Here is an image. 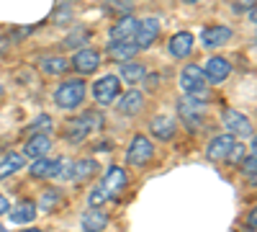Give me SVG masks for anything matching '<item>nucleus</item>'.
Returning a JSON list of instances; mask_svg holds the SVG:
<instances>
[{
  "mask_svg": "<svg viewBox=\"0 0 257 232\" xmlns=\"http://www.w3.org/2000/svg\"><path fill=\"white\" fill-rule=\"evenodd\" d=\"M137 24H139V21H137V18H132V16H123V18H118L116 24H113V29H111V41H121V39L134 36Z\"/></svg>",
  "mask_w": 257,
  "mask_h": 232,
  "instance_id": "4be33fe9",
  "label": "nucleus"
},
{
  "mask_svg": "<svg viewBox=\"0 0 257 232\" xmlns=\"http://www.w3.org/2000/svg\"><path fill=\"white\" fill-rule=\"evenodd\" d=\"M52 163H54V160H49L47 155L34 158V163H31V168H29V173H31L34 178H49V173H52Z\"/></svg>",
  "mask_w": 257,
  "mask_h": 232,
  "instance_id": "a878e982",
  "label": "nucleus"
},
{
  "mask_svg": "<svg viewBox=\"0 0 257 232\" xmlns=\"http://www.w3.org/2000/svg\"><path fill=\"white\" fill-rule=\"evenodd\" d=\"M139 52L137 41H128V39H121V41H113L108 47V57L116 59V62H123V59H134Z\"/></svg>",
  "mask_w": 257,
  "mask_h": 232,
  "instance_id": "f3484780",
  "label": "nucleus"
},
{
  "mask_svg": "<svg viewBox=\"0 0 257 232\" xmlns=\"http://www.w3.org/2000/svg\"><path fill=\"white\" fill-rule=\"evenodd\" d=\"M39 67L44 70L47 75H62V72H67L70 62L64 59V57H59V54H49V57H41L39 59Z\"/></svg>",
  "mask_w": 257,
  "mask_h": 232,
  "instance_id": "b1692460",
  "label": "nucleus"
},
{
  "mask_svg": "<svg viewBox=\"0 0 257 232\" xmlns=\"http://www.w3.org/2000/svg\"><path fill=\"white\" fill-rule=\"evenodd\" d=\"M82 229H88V232H98V229H103L105 224H108V214L105 212H100V209H88V212L82 214Z\"/></svg>",
  "mask_w": 257,
  "mask_h": 232,
  "instance_id": "5701e85b",
  "label": "nucleus"
},
{
  "mask_svg": "<svg viewBox=\"0 0 257 232\" xmlns=\"http://www.w3.org/2000/svg\"><path fill=\"white\" fill-rule=\"evenodd\" d=\"M203 75H206V80H211V83H221V80H226V78L231 75V62H229L226 57H211V59L206 62Z\"/></svg>",
  "mask_w": 257,
  "mask_h": 232,
  "instance_id": "f8f14e48",
  "label": "nucleus"
},
{
  "mask_svg": "<svg viewBox=\"0 0 257 232\" xmlns=\"http://www.w3.org/2000/svg\"><path fill=\"white\" fill-rule=\"evenodd\" d=\"M149 129H152V134L157 139H173L175 137V119L170 116H155L152 121H149Z\"/></svg>",
  "mask_w": 257,
  "mask_h": 232,
  "instance_id": "6ab92c4d",
  "label": "nucleus"
},
{
  "mask_svg": "<svg viewBox=\"0 0 257 232\" xmlns=\"http://www.w3.org/2000/svg\"><path fill=\"white\" fill-rule=\"evenodd\" d=\"M54 101L59 109H77L85 101V83L82 80H67L54 91Z\"/></svg>",
  "mask_w": 257,
  "mask_h": 232,
  "instance_id": "7ed1b4c3",
  "label": "nucleus"
},
{
  "mask_svg": "<svg viewBox=\"0 0 257 232\" xmlns=\"http://www.w3.org/2000/svg\"><path fill=\"white\" fill-rule=\"evenodd\" d=\"M93 96L95 101L100 103V106H108V103L116 101L118 96V78L116 75H103L95 80V86H93Z\"/></svg>",
  "mask_w": 257,
  "mask_h": 232,
  "instance_id": "6e6552de",
  "label": "nucleus"
},
{
  "mask_svg": "<svg viewBox=\"0 0 257 232\" xmlns=\"http://www.w3.org/2000/svg\"><path fill=\"white\" fill-rule=\"evenodd\" d=\"M152 155H155V147L149 142V137L137 134L132 139V144H128V150H126V163L128 165H147L152 160Z\"/></svg>",
  "mask_w": 257,
  "mask_h": 232,
  "instance_id": "39448f33",
  "label": "nucleus"
},
{
  "mask_svg": "<svg viewBox=\"0 0 257 232\" xmlns=\"http://www.w3.org/2000/svg\"><path fill=\"white\" fill-rule=\"evenodd\" d=\"M49 150H52V139H49L47 134L36 132V134L26 142V147H24V155H26V158H41V155H47Z\"/></svg>",
  "mask_w": 257,
  "mask_h": 232,
  "instance_id": "a211bd4d",
  "label": "nucleus"
},
{
  "mask_svg": "<svg viewBox=\"0 0 257 232\" xmlns=\"http://www.w3.org/2000/svg\"><path fill=\"white\" fill-rule=\"evenodd\" d=\"M100 65V54L93 52V49H80L75 57H72V67L80 72V75H90L95 72Z\"/></svg>",
  "mask_w": 257,
  "mask_h": 232,
  "instance_id": "ddd939ff",
  "label": "nucleus"
},
{
  "mask_svg": "<svg viewBox=\"0 0 257 232\" xmlns=\"http://www.w3.org/2000/svg\"><path fill=\"white\" fill-rule=\"evenodd\" d=\"M126 183H128V176H126V171L123 168H118V165H111L108 171H105V176H103V181H100V186L108 191V196L113 199V196H118L123 188H126Z\"/></svg>",
  "mask_w": 257,
  "mask_h": 232,
  "instance_id": "9d476101",
  "label": "nucleus"
},
{
  "mask_svg": "<svg viewBox=\"0 0 257 232\" xmlns=\"http://www.w3.org/2000/svg\"><path fill=\"white\" fill-rule=\"evenodd\" d=\"M118 70H121V78L128 83V86H137V83H142L147 78V67L137 59H123L118 65Z\"/></svg>",
  "mask_w": 257,
  "mask_h": 232,
  "instance_id": "2eb2a0df",
  "label": "nucleus"
},
{
  "mask_svg": "<svg viewBox=\"0 0 257 232\" xmlns=\"http://www.w3.org/2000/svg\"><path fill=\"white\" fill-rule=\"evenodd\" d=\"M90 34L88 31H85V29H75L67 39H64V47H70V49H75V47H80V41H85V39H88Z\"/></svg>",
  "mask_w": 257,
  "mask_h": 232,
  "instance_id": "7c9ffc66",
  "label": "nucleus"
},
{
  "mask_svg": "<svg viewBox=\"0 0 257 232\" xmlns=\"http://www.w3.org/2000/svg\"><path fill=\"white\" fill-rule=\"evenodd\" d=\"M142 106H144V96L139 93V91H128V93H123L121 98H118V114H123V116H134V114H139L142 111Z\"/></svg>",
  "mask_w": 257,
  "mask_h": 232,
  "instance_id": "dca6fc26",
  "label": "nucleus"
},
{
  "mask_svg": "<svg viewBox=\"0 0 257 232\" xmlns=\"http://www.w3.org/2000/svg\"><path fill=\"white\" fill-rule=\"evenodd\" d=\"M0 93H3V88H0Z\"/></svg>",
  "mask_w": 257,
  "mask_h": 232,
  "instance_id": "e433bc0d",
  "label": "nucleus"
},
{
  "mask_svg": "<svg viewBox=\"0 0 257 232\" xmlns=\"http://www.w3.org/2000/svg\"><path fill=\"white\" fill-rule=\"evenodd\" d=\"M0 52H3V39H0Z\"/></svg>",
  "mask_w": 257,
  "mask_h": 232,
  "instance_id": "c9c22d12",
  "label": "nucleus"
},
{
  "mask_svg": "<svg viewBox=\"0 0 257 232\" xmlns=\"http://www.w3.org/2000/svg\"><path fill=\"white\" fill-rule=\"evenodd\" d=\"M59 201H62V194L57 191V188H47V194L41 196V201H39V209L41 212H52Z\"/></svg>",
  "mask_w": 257,
  "mask_h": 232,
  "instance_id": "cd10ccee",
  "label": "nucleus"
},
{
  "mask_svg": "<svg viewBox=\"0 0 257 232\" xmlns=\"http://www.w3.org/2000/svg\"><path fill=\"white\" fill-rule=\"evenodd\" d=\"M237 144V139H234V134L224 132V134H216L208 144H206V158L213 160V163H224L231 152V147Z\"/></svg>",
  "mask_w": 257,
  "mask_h": 232,
  "instance_id": "0eeeda50",
  "label": "nucleus"
},
{
  "mask_svg": "<svg viewBox=\"0 0 257 232\" xmlns=\"http://www.w3.org/2000/svg\"><path fill=\"white\" fill-rule=\"evenodd\" d=\"M178 111H180L183 121L190 126V132H198V126L203 121V111H206V101H198L193 96H183L178 101Z\"/></svg>",
  "mask_w": 257,
  "mask_h": 232,
  "instance_id": "20e7f679",
  "label": "nucleus"
},
{
  "mask_svg": "<svg viewBox=\"0 0 257 232\" xmlns=\"http://www.w3.org/2000/svg\"><path fill=\"white\" fill-rule=\"evenodd\" d=\"M72 176V160H67V158H59V160H54L52 163V173H49V178H70Z\"/></svg>",
  "mask_w": 257,
  "mask_h": 232,
  "instance_id": "bb28decb",
  "label": "nucleus"
},
{
  "mask_svg": "<svg viewBox=\"0 0 257 232\" xmlns=\"http://www.w3.org/2000/svg\"><path fill=\"white\" fill-rule=\"evenodd\" d=\"M134 36H137V47H139V49L152 47L155 39L160 36V21H157V18H144V21H139Z\"/></svg>",
  "mask_w": 257,
  "mask_h": 232,
  "instance_id": "1a4fd4ad",
  "label": "nucleus"
},
{
  "mask_svg": "<svg viewBox=\"0 0 257 232\" xmlns=\"http://www.w3.org/2000/svg\"><path fill=\"white\" fill-rule=\"evenodd\" d=\"M254 165H257V155H254V150L247 155V160L242 163V171H244V176L254 183Z\"/></svg>",
  "mask_w": 257,
  "mask_h": 232,
  "instance_id": "2f4dec72",
  "label": "nucleus"
},
{
  "mask_svg": "<svg viewBox=\"0 0 257 232\" xmlns=\"http://www.w3.org/2000/svg\"><path fill=\"white\" fill-rule=\"evenodd\" d=\"M95 171H98V163H95L93 158H82V160L72 163V178H75L77 183H85Z\"/></svg>",
  "mask_w": 257,
  "mask_h": 232,
  "instance_id": "393cba45",
  "label": "nucleus"
},
{
  "mask_svg": "<svg viewBox=\"0 0 257 232\" xmlns=\"http://www.w3.org/2000/svg\"><path fill=\"white\" fill-rule=\"evenodd\" d=\"M100 126H103V116L95 114V111H88V114L72 119L67 126H64V137L77 144V142H82L85 137L90 134V129H100Z\"/></svg>",
  "mask_w": 257,
  "mask_h": 232,
  "instance_id": "f03ea898",
  "label": "nucleus"
},
{
  "mask_svg": "<svg viewBox=\"0 0 257 232\" xmlns=\"http://www.w3.org/2000/svg\"><path fill=\"white\" fill-rule=\"evenodd\" d=\"M52 124H54V121H52L49 114H41V116L29 126V129H31V132H41V134H49V132H52Z\"/></svg>",
  "mask_w": 257,
  "mask_h": 232,
  "instance_id": "c85d7f7f",
  "label": "nucleus"
},
{
  "mask_svg": "<svg viewBox=\"0 0 257 232\" xmlns=\"http://www.w3.org/2000/svg\"><path fill=\"white\" fill-rule=\"evenodd\" d=\"M180 88L185 96H193L198 101H211V88H208V80L203 75V67L198 65H185L180 72Z\"/></svg>",
  "mask_w": 257,
  "mask_h": 232,
  "instance_id": "f257e3e1",
  "label": "nucleus"
},
{
  "mask_svg": "<svg viewBox=\"0 0 257 232\" xmlns=\"http://www.w3.org/2000/svg\"><path fill=\"white\" fill-rule=\"evenodd\" d=\"M221 121H224V126H226V132L234 134V137H252V134H254L252 121H249L244 114H239L237 109H224Z\"/></svg>",
  "mask_w": 257,
  "mask_h": 232,
  "instance_id": "423d86ee",
  "label": "nucleus"
},
{
  "mask_svg": "<svg viewBox=\"0 0 257 232\" xmlns=\"http://www.w3.org/2000/svg\"><path fill=\"white\" fill-rule=\"evenodd\" d=\"M36 219V206H34V201H29V199H24L21 201L13 212H11V222L13 224H31Z\"/></svg>",
  "mask_w": 257,
  "mask_h": 232,
  "instance_id": "412c9836",
  "label": "nucleus"
},
{
  "mask_svg": "<svg viewBox=\"0 0 257 232\" xmlns=\"http://www.w3.org/2000/svg\"><path fill=\"white\" fill-rule=\"evenodd\" d=\"M155 88H157V75L149 78V91H155Z\"/></svg>",
  "mask_w": 257,
  "mask_h": 232,
  "instance_id": "72a5a7b5",
  "label": "nucleus"
},
{
  "mask_svg": "<svg viewBox=\"0 0 257 232\" xmlns=\"http://www.w3.org/2000/svg\"><path fill=\"white\" fill-rule=\"evenodd\" d=\"M231 36H234V31L229 26H206L201 31V44L206 49H219V47L226 44Z\"/></svg>",
  "mask_w": 257,
  "mask_h": 232,
  "instance_id": "9b49d317",
  "label": "nucleus"
},
{
  "mask_svg": "<svg viewBox=\"0 0 257 232\" xmlns=\"http://www.w3.org/2000/svg\"><path fill=\"white\" fill-rule=\"evenodd\" d=\"M185 6H196V3H201V0H183Z\"/></svg>",
  "mask_w": 257,
  "mask_h": 232,
  "instance_id": "f704fd0d",
  "label": "nucleus"
},
{
  "mask_svg": "<svg viewBox=\"0 0 257 232\" xmlns=\"http://www.w3.org/2000/svg\"><path fill=\"white\" fill-rule=\"evenodd\" d=\"M21 168H26V155H18V152H8L3 160H0V181L11 178L13 173H18Z\"/></svg>",
  "mask_w": 257,
  "mask_h": 232,
  "instance_id": "aec40b11",
  "label": "nucleus"
},
{
  "mask_svg": "<svg viewBox=\"0 0 257 232\" xmlns=\"http://www.w3.org/2000/svg\"><path fill=\"white\" fill-rule=\"evenodd\" d=\"M108 199H111V196H108V191H105V188L98 183V186L93 188V191H90V196H88V204H90V206H100V204H105Z\"/></svg>",
  "mask_w": 257,
  "mask_h": 232,
  "instance_id": "c756f323",
  "label": "nucleus"
},
{
  "mask_svg": "<svg viewBox=\"0 0 257 232\" xmlns=\"http://www.w3.org/2000/svg\"><path fill=\"white\" fill-rule=\"evenodd\" d=\"M8 209H11V204H8V199H6L3 194H0V217H3V214H8Z\"/></svg>",
  "mask_w": 257,
  "mask_h": 232,
  "instance_id": "473e14b6",
  "label": "nucleus"
},
{
  "mask_svg": "<svg viewBox=\"0 0 257 232\" xmlns=\"http://www.w3.org/2000/svg\"><path fill=\"white\" fill-rule=\"evenodd\" d=\"M170 54L178 57V59H185L190 52H193V34L190 31H178L173 39H170Z\"/></svg>",
  "mask_w": 257,
  "mask_h": 232,
  "instance_id": "4468645a",
  "label": "nucleus"
}]
</instances>
